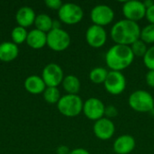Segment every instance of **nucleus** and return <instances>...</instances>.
<instances>
[{
    "mask_svg": "<svg viewBox=\"0 0 154 154\" xmlns=\"http://www.w3.org/2000/svg\"><path fill=\"white\" fill-rule=\"evenodd\" d=\"M141 27L138 23L127 19L116 22L110 30V35L116 44L131 46L140 39Z\"/></svg>",
    "mask_w": 154,
    "mask_h": 154,
    "instance_id": "obj_1",
    "label": "nucleus"
},
{
    "mask_svg": "<svg viewBox=\"0 0 154 154\" xmlns=\"http://www.w3.org/2000/svg\"><path fill=\"white\" fill-rule=\"evenodd\" d=\"M134 55L130 46L115 44L108 49L105 56V61L110 70L121 71L132 65Z\"/></svg>",
    "mask_w": 154,
    "mask_h": 154,
    "instance_id": "obj_2",
    "label": "nucleus"
},
{
    "mask_svg": "<svg viewBox=\"0 0 154 154\" xmlns=\"http://www.w3.org/2000/svg\"><path fill=\"white\" fill-rule=\"evenodd\" d=\"M129 106L139 113H151L154 109L153 97L143 89L134 91L128 97Z\"/></svg>",
    "mask_w": 154,
    "mask_h": 154,
    "instance_id": "obj_3",
    "label": "nucleus"
},
{
    "mask_svg": "<svg viewBox=\"0 0 154 154\" xmlns=\"http://www.w3.org/2000/svg\"><path fill=\"white\" fill-rule=\"evenodd\" d=\"M83 100L79 95L67 94L60 97L57 104L58 110L67 117L78 116L83 111Z\"/></svg>",
    "mask_w": 154,
    "mask_h": 154,
    "instance_id": "obj_4",
    "label": "nucleus"
},
{
    "mask_svg": "<svg viewBox=\"0 0 154 154\" xmlns=\"http://www.w3.org/2000/svg\"><path fill=\"white\" fill-rule=\"evenodd\" d=\"M84 11L82 7L75 3H65L59 10L60 22L66 24H77L83 19Z\"/></svg>",
    "mask_w": 154,
    "mask_h": 154,
    "instance_id": "obj_5",
    "label": "nucleus"
},
{
    "mask_svg": "<svg viewBox=\"0 0 154 154\" xmlns=\"http://www.w3.org/2000/svg\"><path fill=\"white\" fill-rule=\"evenodd\" d=\"M90 18L93 24L105 27L114 21L115 12L111 6L105 4H99L92 8Z\"/></svg>",
    "mask_w": 154,
    "mask_h": 154,
    "instance_id": "obj_6",
    "label": "nucleus"
},
{
    "mask_svg": "<svg viewBox=\"0 0 154 154\" xmlns=\"http://www.w3.org/2000/svg\"><path fill=\"white\" fill-rule=\"evenodd\" d=\"M70 44L69 34L60 29H52L47 33V45L55 51H62Z\"/></svg>",
    "mask_w": 154,
    "mask_h": 154,
    "instance_id": "obj_7",
    "label": "nucleus"
},
{
    "mask_svg": "<svg viewBox=\"0 0 154 154\" xmlns=\"http://www.w3.org/2000/svg\"><path fill=\"white\" fill-rule=\"evenodd\" d=\"M104 87L109 94L113 96L120 95L126 88V78L121 71L109 70Z\"/></svg>",
    "mask_w": 154,
    "mask_h": 154,
    "instance_id": "obj_8",
    "label": "nucleus"
},
{
    "mask_svg": "<svg viewBox=\"0 0 154 154\" xmlns=\"http://www.w3.org/2000/svg\"><path fill=\"white\" fill-rule=\"evenodd\" d=\"M146 7L143 5V2L138 0H130L124 3L122 7V12L125 16V19L136 22L142 20L145 17Z\"/></svg>",
    "mask_w": 154,
    "mask_h": 154,
    "instance_id": "obj_9",
    "label": "nucleus"
},
{
    "mask_svg": "<svg viewBox=\"0 0 154 154\" xmlns=\"http://www.w3.org/2000/svg\"><path fill=\"white\" fill-rule=\"evenodd\" d=\"M106 106L103 101L97 97H90L83 104V113L91 121H97L105 116Z\"/></svg>",
    "mask_w": 154,
    "mask_h": 154,
    "instance_id": "obj_10",
    "label": "nucleus"
},
{
    "mask_svg": "<svg viewBox=\"0 0 154 154\" xmlns=\"http://www.w3.org/2000/svg\"><path fill=\"white\" fill-rule=\"evenodd\" d=\"M87 43L95 49L103 47L107 41V33L104 27L96 24L90 25L86 31Z\"/></svg>",
    "mask_w": 154,
    "mask_h": 154,
    "instance_id": "obj_11",
    "label": "nucleus"
},
{
    "mask_svg": "<svg viewBox=\"0 0 154 154\" xmlns=\"http://www.w3.org/2000/svg\"><path fill=\"white\" fill-rule=\"evenodd\" d=\"M63 79V70L58 64L50 63L44 67L42 70V79L46 87L57 88L62 83Z\"/></svg>",
    "mask_w": 154,
    "mask_h": 154,
    "instance_id": "obj_12",
    "label": "nucleus"
},
{
    "mask_svg": "<svg viewBox=\"0 0 154 154\" xmlns=\"http://www.w3.org/2000/svg\"><path fill=\"white\" fill-rule=\"evenodd\" d=\"M116 132V126L111 119L103 117L95 122L93 125V133L95 136L102 141L111 139Z\"/></svg>",
    "mask_w": 154,
    "mask_h": 154,
    "instance_id": "obj_13",
    "label": "nucleus"
},
{
    "mask_svg": "<svg viewBox=\"0 0 154 154\" xmlns=\"http://www.w3.org/2000/svg\"><path fill=\"white\" fill-rule=\"evenodd\" d=\"M135 145L136 142L133 135L123 134L115 140L113 150L116 154H129L134 152Z\"/></svg>",
    "mask_w": 154,
    "mask_h": 154,
    "instance_id": "obj_14",
    "label": "nucleus"
},
{
    "mask_svg": "<svg viewBox=\"0 0 154 154\" xmlns=\"http://www.w3.org/2000/svg\"><path fill=\"white\" fill-rule=\"evenodd\" d=\"M35 13L33 9L28 6L21 7L16 13V21L21 27H28L34 23L35 21Z\"/></svg>",
    "mask_w": 154,
    "mask_h": 154,
    "instance_id": "obj_15",
    "label": "nucleus"
},
{
    "mask_svg": "<svg viewBox=\"0 0 154 154\" xmlns=\"http://www.w3.org/2000/svg\"><path fill=\"white\" fill-rule=\"evenodd\" d=\"M26 42L33 49H41L47 44V34L37 29L32 30L28 32Z\"/></svg>",
    "mask_w": 154,
    "mask_h": 154,
    "instance_id": "obj_16",
    "label": "nucleus"
},
{
    "mask_svg": "<svg viewBox=\"0 0 154 154\" xmlns=\"http://www.w3.org/2000/svg\"><path fill=\"white\" fill-rule=\"evenodd\" d=\"M25 89L31 94H41L44 92L46 85L42 78L39 76H30L24 81Z\"/></svg>",
    "mask_w": 154,
    "mask_h": 154,
    "instance_id": "obj_17",
    "label": "nucleus"
},
{
    "mask_svg": "<svg viewBox=\"0 0 154 154\" xmlns=\"http://www.w3.org/2000/svg\"><path fill=\"white\" fill-rule=\"evenodd\" d=\"M18 47L15 43L5 42L0 44V60L12 61L18 56Z\"/></svg>",
    "mask_w": 154,
    "mask_h": 154,
    "instance_id": "obj_18",
    "label": "nucleus"
},
{
    "mask_svg": "<svg viewBox=\"0 0 154 154\" xmlns=\"http://www.w3.org/2000/svg\"><path fill=\"white\" fill-rule=\"evenodd\" d=\"M61 84H62L64 90L69 95H77L79 92L80 87H81L80 80L79 79L78 77L74 75L66 76L63 79V81Z\"/></svg>",
    "mask_w": 154,
    "mask_h": 154,
    "instance_id": "obj_19",
    "label": "nucleus"
},
{
    "mask_svg": "<svg viewBox=\"0 0 154 154\" xmlns=\"http://www.w3.org/2000/svg\"><path fill=\"white\" fill-rule=\"evenodd\" d=\"M52 23L53 20L46 14H38L34 21L36 29L43 32H49L51 30H52Z\"/></svg>",
    "mask_w": 154,
    "mask_h": 154,
    "instance_id": "obj_20",
    "label": "nucleus"
},
{
    "mask_svg": "<svg viewBox=\"0 0 154 154\" xmlns=\"http://www.w3.org/2000/svg\"><path fill=\"white\" fill-rule=\"evenodd\" d=\"M108 72L109 71L104 67H96L89 72V79L94 84H104Z\"/></svg>",
    "mask_w": 154,
    "mask_h": 154,
    "instance_id": "obj_21",
    "label": "nucleus"
},
{
    "mask_svg": "<svg viewBox=\"0 0 154 154\" xmlns=\"http://www.w3.org/2000/svg\"><path fill=\"white\" fill-rule=\"evenodd\" d=\"M43 97L45 101L49 104H58L61 97L58 88L47 87L43 92Z\"/></svg>",
    "mask_w": 154,
    "mask_h": 154,
    "instance_id": "obj_22",
    "label": "nucleus"
},
{
    "mask_svg": "<svg viewBox=\"0 0 154 154\" xmlns=\"http://www.w3.org/2000/svg\"><path fill=\"white\" fill-rule=\"evenodd\" d=\"M140 39L146 44L154 43V24L149 23L141 29Z\"/></svg>",
    "mask_w": 154,
    "mask_h": 154,
    "instance_id": "obj_23",
    "label": "nucleus"
},
{
    "mask_svg": "<svg viewBox=\"0 0 154 154\" xmlns=\"http://www.w3.org/2000/svg\"><path fill=\"white\" fill-rule=\"evenodd\" d=\"M27 35H28V32L26 29L21 26H17L12 31V39H13L14 43H15L16 45L21 44L23 42H25L27 39Z\"/></svg>",
    "mask_w": 154,
    "mask_h": 154,
    "instance_id": "obj_24",
    "label": "nucleus"
},
{
    "mask_svg": "<svg viewBox=\"0 0 154 154\" xmlns=\"http://www.w3.org/2000/svg\"><path fill=\"white\" fill-rule=\"evenodd\" d=\"M130 47H131V50H132L134 57H143L148 50L147 44L141 39L134 42Z\"/></svg>",
    "mask_w": 154,
    "mask_h": 154,
    "instance_id": "obj_25",
    "label": "nucleus"
},
{
    "mask_svg": "<svg viewBox=\"0 0 154 154\" xmlns=\"http://www.w3.org/2000/svg\"><path fill=\"white\" fill-rule=\"evenodd\" d=\"M143 60L149 70H154V45L148 48L145 55L143 57Z\"/></svg>",
    "mask_w": 154,
    "mask_h": 154,
    "instance_id": "obj_26",
    "label": "nucleus"
},
{
    "mask_svg": "<svg viewBox=\"0 0 154 154\" xmlns=\"http://www.w3.org/2000/svg\"><path fill=\"white\" fill-rule=\"evenodd\" d=\"M118 116V110L116 108V106H113V105H109V106H106V109H105V116L108 119H111L117 116Z\"/></svg>",
    "mask_w": 154,
    "mask_h": 154,
    "instance_id": "obj_27",
    "label": "nucleus"
},
{
    "mask_svg": "<svg viewBox=\"0 0 154 154\" xmlns=\"http://www.w3.org/2000/svg\"><path fill=\"white\" fill-rule=\"evenodd\" d=\"M45 4L49 8L53 9V10H58V11L63 5V3L60 0H46Z\"/></svg>",
    "mask_w": 154,
    "mask_h": 154,
    "instance_id": "obj_28",
    "label": "nucleus"
},
{
    "mask_svg": "<svg viewBox=\"0 0 154 154\" xmlns=\"http://www.w3.org/2000/svg\"><path fill=\"white\" fill-rule=\"evenodd\" d=\"M145 81H146V84H147L150 88H154V70H149V71L146 73Z\"/></svg>",
    "mask_w": 154,
    "mask_h": 154,
    "instance_id": "obj_29",
    "label": "nucleus"
},
{
    "mask_svg": "<svg viewBox=\"0 0 154 154\" xmlns=\"http://www.w3.org/2000/svg\"><path fill=\"white\" fill-rule=\"evenodd\" d=\"M146 19L148 22L152 24H154V5L152 6L147 8L146 10V14H145Z\"/></svg>",
    "mask_w": 154,
    "mask_h": 154,
    "instance_id": "obj_30",
    "label": "nucleus"
},
{
    "mask_svg": "<svg viewBox=\"0 0 154 154\" xmlns=\"http://www.w3.org/2000/svg\"><path fill=\"white\" fill-rule=\"evenodd\" d=\"M69 149L65 146V145H61V146H59L56 150V152L57 154H69Z\"/></svg>",
    "mask_w": 154,
    "mask_h": 154,
    "instance_id": "obj_31",
    "label": "nucleus"
},
{
    "mask_svg": "<svg viewBox=\"0 0 154 154\" xmlns=\"http://www.w3.org/2000/svg\"><path fill=\"white\" fill-rule=\"evenodd\" d=\"M69 154H90L89 152L84 148H77V149H74L72 151L69 152Z\"/></svg>",
    "mask_w": 154,
    "mask_h": 154,
    "instance_id": "obj_32",
    "label": "nucleus"
},
{
    "mask_svg": "<svg viewBox=\"0 0 154 154\" xmlns=\"http://www.w3.org/2000/svg\"><path fill=\"white\" fill-rule=\"evenodd\" d=\"M143 5H145V7H146V9H147V8H149V7H151V6L153 5L154 1H152V0H145V1L143 2Z\"/></svg>",
    "mask_w": 154,
    "mask_h": 154,
    "instance_id": "obj_33",
    "label": "nucleus"
},
{
    "mask_svg": "<svg viewBox=\"0 0 154 154\" xmlns=\"http://www.w3.org/2000/svg\"><path fill=\"white\" fill-rule=\"evenodd\" d=\"M52 29H60V21L53 20V23H52Z\"/></svg>",
    "mask_w": 154,
    "mask_h": 154,
    "instance_id": "obj_34",
    "label": "nucleus"
},
{
    "mask_svg": "<svg viewBox=\"0 0 154 154\" xmlns=\"http://www.w3.org/2000/svg\"><path fill=\"white\" fill-rule=\"evenodd\" d=\"M153 101H154V97H153Z\"/></svg>",
    "mask_w": 154,
    "mask_h": 154,
    "instance_id": "obj_35",
    "label": "nucleus"
}]
</instances>
